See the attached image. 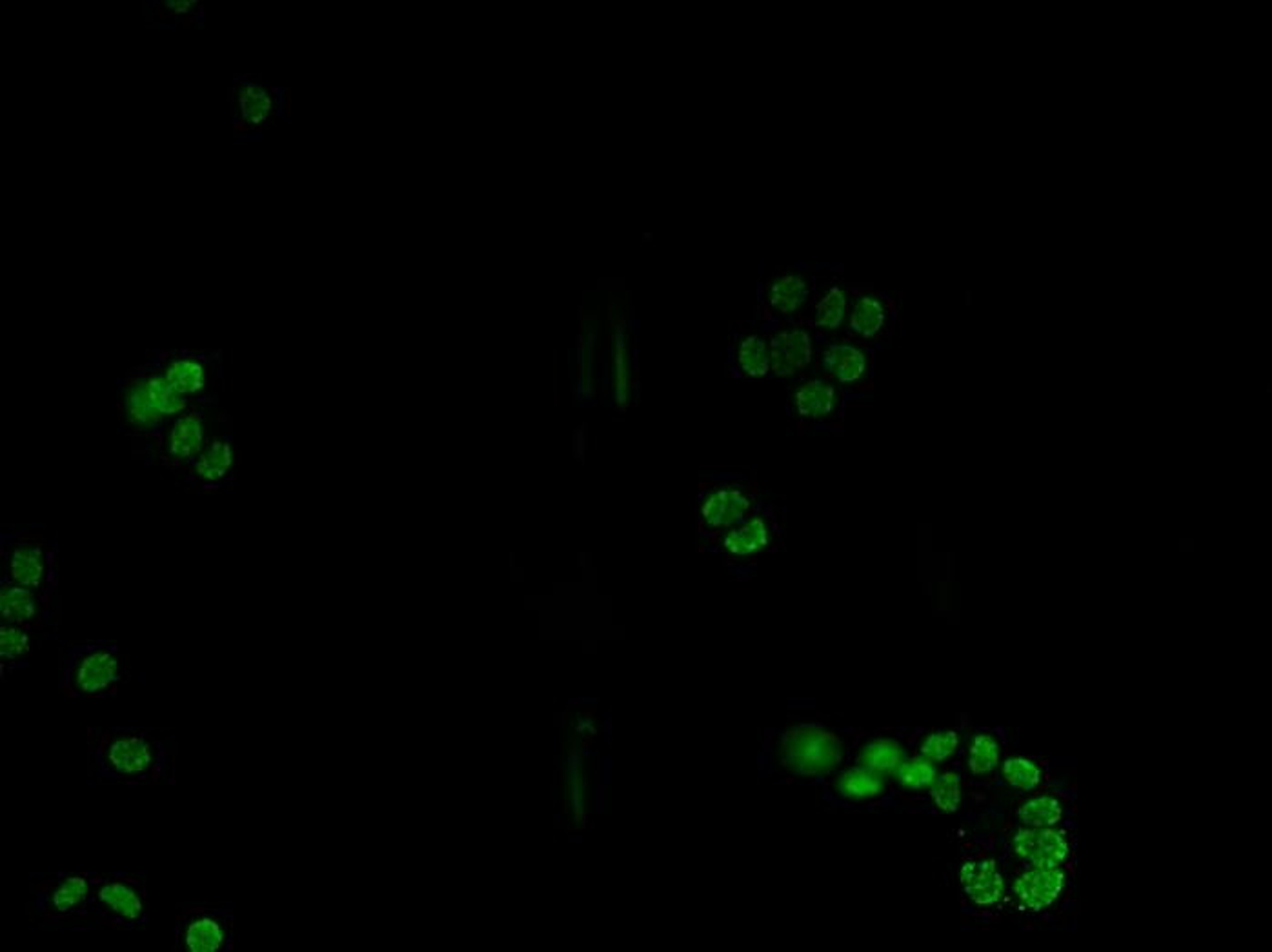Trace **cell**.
<instances>
[{"label": "cell", "mask_w": 1272, "mask_h": 952, "mask_svg": "<svg viewBox=\"0 0 1272 952\" xmlns=\"http://www.w3.org/2000/svg\"><path fill=\"white\" fill-rule=\"evenodd\" d=\"M179 744L159 727H90V779L107 786H174Z\"/></svg>", "instance_id": "6da1fadb"}, {"label": "cell", "mask_w": 1272, "mask_h": 952, "mask_svg": "<svg viewBox=\"0 0 1272 952\" xmlns=\"http://www.w3.org/2000/svg\"><path fill=\"white\" fill-rule=\"evenodd\" d=\"M95 874L90 871L29 874L27 911L34 929L92 931L87 909Z\"/></svg>", "instance_id": "7a4b0ae2"}, {"label": "cell", "mask_w": 1272, "mask_h": 952, "mask_svg": "<svg viewBox=\"0 0 1272 952\" xmlns=\"http://www.w3.org/2000/svg\"><path fill=\"white\" fill-rule=\"evenodd\" d=\"M61 666L59 687L64 698L117 696L130 678V666L121 647L107 640L67 646Z\"/></svg>", "instance_id": "3957f363"}, {"label": "cell", "mask_w": 1272, "mask_h": 952, "mask_svg": "<svg viewBox=\"0 0 1272 952\" xmlns=\"http://www.w3.org/2000/svg\"><path fill=\"white\" fill-rule=\"evenodd\" d=\"M2 576L41 593H57V539L44 533V527H14L0 534Z\"/></svg>", "instance_id": "277c9868"}, {"label": "cell", "mask_w": 1272, "mask_h": 952, "mask_svg": "<svg viewBox=\"0 0 1272 952\" xmlns=\"http://www.w3.org/2000/svg\"><path fill=\"white\" fill-rule=\"evenodd\" d=\"M90 927L137 931L150 926L147 884L142 874L97 873L90 898Z\"/></svg>", "instance_id": "5b68a950"}, {"label": "cell", "mask_w": 1272, "mask_h": 952, "mask_svg": "<svg viewBox=\"0 0 1272 952\" xmlns=\"http://www.w3.org/2000/svg\"><path fill=\"white\" fill-rule=\"evenodd\" d=\"M234 904H184L175 919V952H232L235 929Z\"/></svg>", "instance_id": "8992f818"}, {"label": "cell", "mask_w": 1272, "mask_h": 952, "mask_svg": "<svg viewBox=\"0 0 1272 952\" xmlns=\"http://www.w3.org/2000/svg\"><path fill=\"white\" fill-rule=\"evenodd\" d=\"M0 614L2 622L22 627L37 639H57L61 620L57 593H41L2 576Z\"/></svg>", "instance_id": "52a82bcc"}, {"label": "cell", "mask_w": 1272, "mask_h": 952, "mask_svg": "<svg viewBox=\"0 0 1272 952\" xmlns=\"http://www.w3.org/2000/svg\"><path fill=\"white\" fill-rule=\"evenodd\" d=\"M841 740L821 727H796L787 731L781 740V758L784 766L804 776L829 773L841 762Z\"/></svg>", "instance_id": "ba28073f"}, {"label": "cell", "mask_w": 1272, "mask_h": 952, "mask_svg": "<svg viewBox=\"0 0 1272 952\" xmlns=\"http://www.w3.org/2000/svg\"><path fill=\"white\" fill-rule=\"evenodd\" d=\"M212 439L204 414L199 411L179 414L167 431L166 457L175 464H192Z\"/></svg>", "instance_id": "9c48e42d"}, {"label": "cell", "mask_w": 1272, "mask_h": 952, "mask_svg": "<svg viewBox=\"0 0 1272 952\" xmlns=\"http://www.w3.org/2000/svg\"><path fill=\"white\" fill-rule=\"evenodd\" d=\"M190 466L195 479L206 486L228 484L237 471V447L234 440L228 437H214Z\"/></svg>", "instance_id": "30bf717a"}, {"label": "cell", "mask_w": 1272, "mask_h": 952, "mask_svg": "<svg viewBox=\"0 0 1272 952\" xmlns=\"http://www.w3.org/2000/svg\"><path fill=\"white\" fill-rule=\"evenodd\" d=\"M1014 849L1021 858L1031 862L1036 867L1059 866V864H1064L1069 854V846L1064 836H1059L1058 833L1049 831V829H1036V827L1016 834Z\"/></svg>", "instance_id": "8fae6325"}, {"label": "cell", "mask_w": 1272, "mask_h": 952, "mask_svg": "<svg viewBox=\"0 0 1272 952\" xmlns=\"http://www.w3.org/2000/svg\"><path fill=\"white\" fill-rule=\"evenodd\" d=\"M162 374L188 399L206 393L212 380V367L206 359L181 355L167 360Z\"/></svg>", "instance_id": "7c38bea8"}, {"label": "cell", "mask_w": 1272, "mask_h": 952, "mask_svg": "<svg viewBox=\"0 0 1272 952\" xmlns=\"http://www.w3.org/2000/svg\"><path fill=\"white\" fill-rule=\"evenodd\" d=\"M812 360L811 335L804 331H783L772 339V369L779 377H789L809 366Z\"/></svg>", "instance_id": "4fadbf2b"}, {"label": "cell", "mask_w": 1272, "mask_h": 952, "mask_svg": "<svg viewBox=\"0 0 1272 952\" xmlns=\"http://www.w3.org/2000/svg\"><path fill=\"white\" fill-rule=\"evenodd\" d=\"M1064 887V873L1056 867H1039L1025 874L1016 884V893L1031 909H1045L1058 898Z\"/></svg>", "instance_id": "5bb4252c"}, {"label": "cell", "mask_w": 1272, "mask_h": 952, "mask_svg": "<svg viewBox=\"0 0 1272 952\" xmlns=\"http://www.w3.org/2000/svg\"><path fill=\"white\" fill-rule=\"evenodd\" d=\"M961 884L965 893L979 906H992L1003 894V878L996 869V862L991 859L967 864L961 871Z\"/></svg>", "instance_id": "9a60e30c"}, {"label": "cell", "mask_w": 1272, "mask_h": 952, "mask_svg": "<svg viewBox=\"0 0 1272 952\" xmlns=\"http://www.w3.org/2000/svg\"><path fill=\"white\" fill-rule=\"evenodd\" d=\"M35 634L29 633L22 627L14 626L2 622L0 626V669H2V680L7 678V674H14L19 669H26L34 653Z\"/></svg>", "instance_id": "2e32d148"}, {"label": "cell", "mask_w": 1272, "mask_h": 952, "mask_svg": "<svg viewBox=\"0 0 1272 952\" xmlns=\"http://www.w3.org/2000/svg\"><path fill=\"white\" fill-rule=\"evenodd\" d=\"M235 112L239 115V119L249 124V126H257L269 119L272 109H274V97L270 94V89L249 80L237 84L234 89Z\"/></svg>", "instance_id": "e0dca14e"}, {"label": "cell", "mask_w": 1272, "mask_h": 952, "mask_svg": "<svg viewBox=\"0 0 1272 952\" xmlns=\"http://www.w3.org/2000/svg\"><path fill=\"white\" fill-rule=\"evenodd\" d=\"M751 502L739 491L723 489L712 494L703 504V519L712 527H731L747 516Z\"/></svg>", "instance_id": "ac0fdd59"}, {"label": "cell", "mask_w": 1272, "mask_h": 952, "mask_svg": "<svg viewBox=\"0 0 1272 952\" xmlns=\"http://www.w3.org/2000/svg\"><path fill=\"white\" fill-rule=\"evenodd\" d=\"M124 409H126V419L130 426L139 429L142 433H159L164 422V414L157 411L154 402L147 394L146 382H135L126 391V400H124Z\"/></svg>", "instance_id": "d6986e66"}, {"label": "cell", "mask_w": 1272, "mask_h": 952, "mask_svg": "<svg viewBox=\"0 0 1272 952\" xmlns=\"http://www.w3.org/2000/svg\"><path fill=\"white\" fill-rule=\"evenodd\" d=\"M796 404L799 414L821 419L832 413L836 404V389L824 380H811L797 391Z\"/></svg>", "instance_id": "ffe728a7"}, {"label": "cell", "mask_w": 1272, "mask_h": 952, "mask_svg": "<svg viewBox=\"0 0 1272 952\" xmlns=\"http://www.w3.org/2000/svg\"><path fill=\"white\" fill-rule=\"evenodd\" d=\"M824 367L841 382H856L867 369L864 355L852 346H832L824 353Z\"/></svg>", "instance_id": "44dd1931"}, {"label": "cell", "mask_w": 1272, "mask_h": 952, "mask_svg": "<svg viewBox=\"0 0 1272 952\" xmlns=\"http://www.w3.org/2000/svg\"><path fill=\"white\" fill-rule=\"evenodd\" d=\"M147 394L154 402L159 413L164 417H179L188 409L190 399L182 394L177 387L162 373H155L146 380Z\"/></svg>", "instance_id": "7402d4cb"}, {"label": "cell", "mask_w": 1272, "mask_h": 952, "mask_svg": "<svg viewBox=\"0 0 1272 952\" xmlns=\"http://www.w3.org/2000/svg\"><path fill=\"white\" fill-rule=\"evenodd\" d=\"M769 544V529L764 526L761 519H754L737 527L729 536L724 539V547L737 556H749V554L761 551Z\"/></svg>", "instance_id": "603a6c76"}, {"label": "cell", "mask_w": 1272, "mask_h": 952, "mask_svg": "<svg viewBox=\"0 0 1272 952\" xmlns=\"http://www.w3.org/2000/svg\"><path fill=\"white\" fill-rule=\"evenodd\" d=\"M839 791L851 799L874 798L883 791V776L869 767H856L841 776Z\"/></svg>", "instance_id": "cb8c5ba5"}, {"label": "cell", "mask_w": 1272, "mask_h": 952, "mask_svg": "<svg viewBox=\"0 0 1272 952\" xmlns=\"http://www.w3.org/2000/svg\"><path fill=\"white\" fill-rule=\"evenodd\" d=\"M903 762V747L894 740H879L863 749L859 756L861 767H869L877 773H892Z\"/></svg>", "instance_id": "d4e9b609"}, {"label": "cell", "mask_w": 1272, "mask_h": 952, "mask_svg": "<svg viewBox=\"0 0 1272 952\" xmlns=\"http://www.w3.org/2000/svg\"><path fill=\"white\" fill-rule=\"evenodd\" d=\"M809 295L807 284L803 279H799L796 275H789L781 280H777L772 286L771 304L779 313H794L797 307L803 304L804 299Z\"/></svg>", "instance_id": "484cf974"}, {"label": "cell", "mask_w": 1272, "mask_h": 952, "mask_svg": "<svg viewBox=\"0 0 1272 952\" xmlns=\"http://www.w3.org/2000/svg\"><path fill=\"white\" fill-rule=\"evenodd\" d=\"M851 326L864 339L876 337L885 326V309L881 302L872 297L859 300L852 311Z\"/></svg>", "instance_id": "4316f807"}, {"label": "cell", "mask_w": 1272, "mask_h": 952, "mask_svg": "<svg viewBox=\"0 0 1272 952\" xmlns=\"http://www.w3.org/2000/svg\"><path fill=\"white\" fill-rule=\"evenodd\" d=\"M1064 809L1059 806V802L1049 796L1031 799L1029 804H1025L1019 811L1021 822L1025 826L1036 827V829H1047V827L1056 826L1061 819Z\"/></svg>", "instance_id": "83f0119b"}, {"label": "cell", "mask_w": 1272, "mask_h": 952, "mask_svg": "<svg viewBox=\"0 0 1272 952\" xmlns=\"http://www.w3.org/2000/svg\"><path fill=\"white\" fill-rule=\"evenodd\" d=\"M739 364L749 377H764L771 371V351L763 339L749 337L739 347Z\"/></svg>", "instance_id": "f1b7e54d"}, {"label": "cell", "mask_w": 1272, "mask_h": 952, "mask_svg": "<svg viewBox=\"0 0 1272 952\" xmlns=\"http://www.w3.org/2000/svg\"><path fill=\"white\" fill-rule=\"evenodd\" d=\"M897 779L901 782V786L909 787V789H921V787L931 786L932 782L936 779V767L931 759H907L897 767Z\"/></svg>", "instance_id": "f546056e"}, {"label": "cell", "mask_w": 1272, "mask_h": 952, "mask_svg": "<svg viewBox=\"0 0 1272 952\" xmlns=\"http://www.w3.org/2000/svg\"><path fill=\"white\" fill-rule=\"evenodd\" d=\"M999 747L996 740L989 734H979L974 740L971 747V758H969V767L972 774L991 773L994 767L998 766Z\"/></svg>", "instance_id": "4dcf8cb0"}, {"label": "cell", "mask_w": 1272, "mask_h": 952, "mask_svg": "<svg viewBox=\"0 0 1272 952\" xmlns=\"http://www.w3.org/2000/svg\"><path fill=\"white\" fill-rule=\"evenodd\" d=\"M844 313H847V299H844V295L841 293L839 287H832L831 291L824 295V299L817 306V326L827 327V329H836V327L841 326Z\"/></svg>", "instance_id": "1f68e13d"}, {"label": "cell", "mask_w": 1272, "mask_h": 952, "mask_svg": "<svg viewBox=\"0 0 1272 952\" xmlns=\"http://www.w3.org/2000/svg\"><path fill=\"white\" fill-rule=\"evenodd\" d=\"M932 798L936 802V806L945 811V813H956L961 799V791H959V776L956 773H945L938 779L932 782L931 789Z\"/></svg>", "instance_id": "d6a6232c"}, {"label": "cell", "mask_w": 1272, "mask_h": 952, "mask_svg": "<svg viewBox=\"0 0 1272 952\" xmlns=\"http://www.w3.org/2000/svg\"><path fill=\"white\" fill-rule=\"evenodd\" d=\"M1003 774L1005 779L1012 787L1021 789V791H1031V789L1038 786L1039 778H1041L1038 767L1025 758L1007 759L1005 762Z\"/></svg>", "instance_id": "836d02e7"}, {"label": "cell", "mask_w": 1272, "mask_h": 952, "mask_svg": "<svg viewBox=\"0 0 1272 952\" xmlns=\"http://www.w3.org/2000/svg\"><path fill=\"white\" fill-rule=\"evenodd\" d=\"M958 749V734L954 731H945V733L932 734L921 747V753L925 758L932 762H943L954 754Z\"/></svg>", "instance_id": "e575fe53"}]
</instances>
